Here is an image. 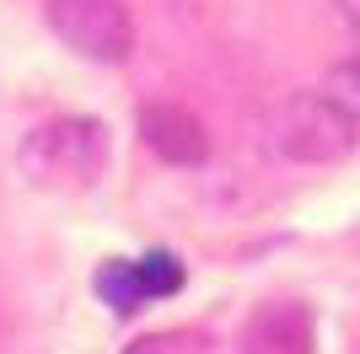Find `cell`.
I'll return each instance as SVG.
<instances>
[{"instance_id": "5b68a950", "label": "cell", "mask_w": 360, "mask_h": 354, "mask_svg": "<svg viewBox=\"0 0 360 354\" xmlns=\"http://www.w3.org/2000/svg\"><path fill=\"white\" fill-rule=\"evenodd\" d=\"M140 140H146L167 166H199L210 156V129L178 103H150L140 107Z\"/></svg>"}, {"instance_id": "52a82bcc", "label": "cell", "mask_w": 360, "mask_h": 354, "mask_svg": "<svg viewBox=\"0 0 360 354\" xmlns=\"http://www.w3.org/2000/svg\"><path fill=\"white\" fill-rule=\"evenodd\" d=\"M97 290H103V301L113 311H135L140 301H146V295H140V280H135V263H108Z\"/></svg>"}, {"instance_id": "8992f818", "label": "cell", "mask_w": 360, "mask_h": 354, "mask_svg": "<svg viewBox=\"0 0 360 354\" xmlns=\"http://www.w3.org/2000/svg\"><path fill=\"white\" fill-rule=\"evenodd\" d=\"M135 280H140V295H172L183 284V263L178 258H167V252H150V258H140L135 263Z\"/></svg>"}, {"instance_id": "3957f363", "label": "cell", "mask_w": 360, "mask_h": 354, "mask_svg": "<svg viewBox=\"0 0 360 354\" xmlns=\"http://www.w3.org/2000/svg\"><path fill=\"white\" fill-rule=\"evenodd\" d=\"M44 16H49V27L86 59L119 65L135 48V22H129L124 0H44Z\"/></svg>"}, {"instance_id": "ba28073f", "label": "cell", "mask_w": 360, "mask_h": 354, "mask_svg": "<svg viewBox=\"0 0 360 354\" xmlns=\"http://www.w3.org/2000/svg\"><path fill=\"white\" fill-rule=\"evenodd\" d=\"M339 107H349V113L360 118V54H349L345 65H333L328 70V86H323Z\"/></svg>"}, {"instance_id": "9c48e42d", "label": "cell", "mask_w": 360, "mask_h": 354, "mask_svg": "<svg viewBox=\"0 0 360 354\" xmlns=\"http://www.w3.org/2000/svg\"><path fill=\"white\" fill-rule=\"evenodd\" d=\"M333 6H339V16H345L349 27L360 32V0H333Z\"/></svg>"}, {"instance_id": "7a4b0ae2", "label": "cell", "mask_w": 360, "mask_h": 354, "mask_svg": "<svg viewBox=\"0 0 360 354\" xmlns=\"http://www.w3.org/2000/svg\"><path fill=\"white\" fill-rule=\"evenodd\" d=\"M108 166V129L97 118H54L22 140V172L38 188H91Z\"/></svg>"}, {"instance_id": "277c9868", "label": "cell", "mask_w": 360, "mask_h": 354, "mask_svg": "<svg viewBox=\"0 0 360 354\" xmlns=\"http://www.w3.org/2000/svg\"><path fill=\"white\" fill-rule=\"evenodd\" d=\"M242 354H317V327L301 301H264L242 322Z\"/></svg>"}, {"instance_id": "6da1fadb", "label": "cell", "mask_w": 360, "mask_h": 354, "mask_svg": "<svg viewBox=\"0 0 360 354\" xmlns=\"http://www.w3.org/2000/svg\"><path fill=\"white\" fill-rule=\"evenodd\" d=\"M274 150L296 166H333L345 162L360 140V118L339 107L328 91H296L274 107Z\"/></svg>"}]
</instances>
